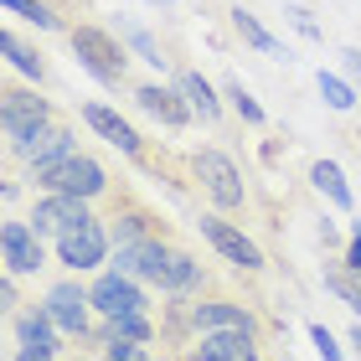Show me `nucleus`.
<instances>
[{
    "mask_svg": "<svg viewBox=\"0 0 361 361\" xmlns=\"http://www.w3.org/2000/svg\"><path fill=\"white\" fill-rule=\"evenodd\" d=\"M31 186L37 191H68V196H83V202H98V196H114V180L104 171V160L88 155V150H73L62 160H47V166H31Z\"/></svg>",
    "mask_w": 361,
    "mask_h": 361,
    "instance_id": "f257e3e1",
    "label": "nucleus"
},
{
    "mask_svg": "<svg viewBox=\"0 0 361 361\" xmlns=\"http://www.w3.org/2000/svg\"><path fill=\"white\" fill-rule=\"evenodd\" d=\"M68 42H73L78 62H83V68H88L104 88H124V83H129V52H124V42L114 37L109 26L78 21V26H68Z\"/></svg>",
    "mask_w": 361,
    "mask_h": 361,
    "instance_id": "f03ea898",
    "label": "nucleus"
},
{
    "mask_svg": "<svg viewBox=\"0 0 361 361\" xmlns=\"http://www.w3.org/2000/svg\"><path fill=\"white\" fill-rule=\"evenodd\" d=\"M191 176L202 180V191L212 196L217 212H248V180L233 166V155L222 150H196L191 155Z\"/></svg>",
    "mask_w": 361,
    "mask_h": 361,
    "instance_id": "7ed1b4c3",
    "label": "nucleus"
},
{
    "mask_svg": "<svg viewBox=\"0 0 361 361\" xmlns=\"http://www.w3.org/2000/svg\"><path fill=\"white\" fill-rule=\"evenodd\" d=\"M104 222H109L114 243H171L166 217H160V212H150L140 196H129V191H114V196H109Z\"/></svg>",
    "mask_w": 361,
    "mask_h": 361,
    "instance_id": "20e7f679",
    "label": "nucleus"
},
{
    "mask_svg": "<svg viewBox=\"0 0 361 361\" xmlns=\"http://www.w3.org/2000/svg\"><path fill=\"white\" fill-rule=\"evenodd\" d=\"M196 227H202V238L212 243V253L227 258V264H233L238 274H264V269H269L264 248H258V243H253L248 233H243L238 222H227L222 212H207V217L196 222Z\"/></svg>",
    "mask_w": 361,
    "mask_h": 361,
    "instance_id": "39448f33",
    "label": "nucleus"
},
{
    "mask_svg": "<svg viewBox=\"0 0 361 361\" xmlns=\"http://www.w3.org/2000/svg\"><path fill=\"white\" fill-rule=\"evenodd\" d=\"M52 98H42L37 88H21V83H6L0 93V129H6V145H21L26 135H37L42 124H52Z\"/></svg>",
    "mask_w": 361,
    "mask_h": 361,
    "instance_id": "423d86ee",
    "label": "nucleus"
},
{
    "mask_svg": "<svg viewBox=\"0 0 361 361\" xmlns=\"http://www.w3.org/2000/svg\"><path fill=\"white\" fill-rule=\"evenodd\" d=\"M88 300H93V315L98 320H119V315H150V289L140 279H124L119 269L98 274L88 284Z\"/></svg>",
    "mask_w": 361,
    "mask_h": 361,
    "instance_id": "0eeeda50",
    "label": "nucleus"
},
{
    "mask_svg": "<svg viewBox=\"0 0 361 361\" xmlns=\"http://www.w3.org/2000/svg\"><path fill=\"white\" fill-rule=\"evenodd\" d=\"M191 331L207 336V331H248V336H264V320H258L253 305L233 300V294H202L191 300Z\"/></svg>",
    "mask_w": 361,
    "mask_h": 361,
    "instance_id": "6e6552de",
    "label": "nucleus"
},
{
    "mask_svg": "<svg viewBox=\"0 0 361 361\" xmlns=\"http://www.w3.org/2000/svg\"><path fill=\"white\" fill-rule=\"evenodd\" d=\"M98 212H93V202H83V196H68V191H42L37 202H31V227H37V238H62L68 227H78V222H93Z\"/></svg>",
    "mask_w": 361,
    "mask_h": 361,
    "instance_id": "1a4fd4ad",
    "label": "nucleus"
},
{
    "mask_svg": "<svg viewBox=\"0 0 361 361\" xmlns=\"http://www.w3.org/2000/svg\"><path fill=\"white\" fill-rule=\"evenodd\" d=\"M42 310L52 315V325L62 336H73V341H88L93 331H88V315H93V300H88V289L78 284V279H62V284H52L47 289V300H42Z\"/></svg>",
    "mask_w": 361,
    "mask_h": 361,
    "instance_id": "9d476101",
    "label": "nucleus"
},
{
    "mask_svg": "<svg viewBox=\"0 0 361 361\" xmlns=\"http://www.w3.org/2000/svg\"><path fill=\"white\" fill-rule=\"evenodd\" d=\"M109 243H114V233L104 227V217H93V222H78L57 238V258H62V269L83 274V269H98L109 258Z\"/></svg>",
    "mask_w": 361,
    "mask_h": 361,
    "instance_id": "9b49d317",
    "label": "nucleus"
},
{
    "mask_svg": "<svg viewBox=\"0 0 361 361\" xmlns=\"http://www.w3.org/2000/svg\"><path fill=\"white\" fill-rule=\"evenodd\" d=\"M78 114H83V124L93 129L98 140H109L114 150H124L129 160H135V166H145V160H150V145H145V135L124 119L119 109H109V104H83Z\"/></svg>",
    "mask_w": 361,
    "mask_h": 361,
    "instance_id": "f8f14e48",
    "label": "nucleus"
},
{
    "mask_svg": "<svg viewBox=\"0 0 361 361\" xmlns=\"http://www.w3.org/2000/svg\"><path fill=\"white\" fill-rule=\"evenodd\" d=\"M0 258H6V274H16V279L37 274L47 264V248L26 217H6V227H0Z\"/></svg>",
    "mask_w": 361,
    "mask_h": 361,
    "instance_id": "ddd939ff",
    "label": "nucleus"
},
{
    "mask_svg": "<svg viewBox=\"0 0 361 361\" xmlns=\"http://www.w3.org/2000/svg\"><path fill=\"white\" fill-rule=\"evenodd\" d=\"M73 150H78V145H73V124H62V119L42 124L37 135H26L21 145H6V155L21 160L26 171L31 166H47V160H62V155H73Z\"/></svg>",
    "mask_w": 361,
    "mask_h": 361,
    "instance_id": "4468645a",
    "label": "nucleus"
},
{
    "mask_svg": "<svg viewBox=\"0 0 361 361\" xmlns=\"http://www.w3.org/2000/svg\"><path fill=\"white\" fill-rule=\"evenodd\" d=\"M135 104L150 114V119H160L166 129H186L196 114H191V104L180 98V88L176 83H140L135 88Z\"/></svg>",
    "mask_w": 361,
    "mask_h": 361,
    "instance_id": "2eb2a0df",
    "label": "nucleus"
},
{
    "mask_svg": "<svg viewBox=\"0 0 361 361\" xmlns=\"http://www.w3.org/2000/svg\"><path fill=\"white\" fill-rule=\"evenodd\" d=\"M176 243H119V253H114V269L124 279H140V284H155L160 269H166Z\"/></svg>",
    "mask_w": 361,
    "mask_h": 361,
    "instance_id": "dca6fc26",
    "label": "nucleus"
},
{
    "mask_svg": "<svg viewBox=\"0 0 361 361\" xmlns=\"http://www.w3.org/2000/svg\"><path fill=\"white\" fill-rule=\"evenodd\" d=\"M207 361H264V336H248V331H207L196 336Z\"/></svg>",
    "mask_w": 361,
    "mask_h": 361,
    "instance_id": "f3484780",
    "label": "nucleus"
},
{
    "mask_svg": "<svg viewBox=\"0 0 361 361\" xmlns=\"http://www.w3.org/2000/svg\"><path fill=\"white\" fill-rule=\"evenodd\" d=\"M202 284H207V269L196 264L186 248H171L166 269H160V279H155V289H160V294H171V300H186V294H196Z\"/></svg>",
    "mask_w": 361,
    "mask_h": 361,
    "instance_id": "a211bd4d",
    "label": "nucleus"
},
{
    "mask_svg": "<svg viewBox=\"0 0 361 361\" xmlns=\"http://www.w3.org/2000/svg\"><path fill=\"white\" fill-rule=\"evenodd\" d=\"M176 88H180V98L191 104V114H196L202 124H217V119H222V98H217V88H212L196 68H180V73H176Z\"/></svg>",
    "mask_w": 361,
    "mask_h": 361,
    "instance_id": "6ab92c4d",
    "label": "nucleus"
},
{
    "mask_svg": "<svg viewBox=\"0 0 361 361\" xmlns=\"http://www.w3.org/2000/svg\"><path fill=\"white\" fill-rule=\"evenodd\" d=\"M11 331H16V341L21 346H31V351H52L57 356V325H52V315L47 310H21V315L11 320Z\"/></svg>",
    "mask_w": 361,
    "mask_h": 361,
    "instance_id": "aec40b11",
    "label": "nucleus"
},
{
    "mask_svg": "<svg viewBox=\"0 0 361 361\" xmlns=\"http://www.w3.org/2000/svg\"><path fill=\"white\" fill-rule=\"evenodd\" d=\"M227 16H233V31L243 37V47H253V52H264V57H284V62H289V47H279V42L269 37V26L258 21L253 11H243V6H233Z\"/></svg>",
    "mask_w": 361,
    "mask_h": 361,
    "instance_id": "412c9836",
    "label": "nucleus"
},
{
    "mask_svg": "<svg viewBox=\"0 0 361 361\" xmlns=\"http://www.w3.org/2000/svg\"><path fill=\"white\" fill-rule=\"evenodd\" d=\"M310 186H315V191H320V196H325V202H331L336 212H351V202H356L336 160H315V166H310Z\"/></svg>",
    "mask_w": 361,
    "mask_h": 361,
    "instance_id": "4be33fe9",
    "label": "nucleus"
},
{
    "mask_svg": "<svg viewBox=\"0 0 361 361\" xmlns=\"http://www.w3.org/2000/svg\"><path fill=\"white\" fill-rule=\"evenodd\" d=\"M0 47H6V57H11V68H16V73H26L31 83H47V57H42V47L21 42L16 31H6V37H0Z\"/></svg>",
    "mask_w": 361,
    "mask_h": 361,
    "instance_id": "5701e85b",
    "label": "nucleus"
},
{
    "mask_svg": "<svg viewBox=\"0 0 361 361\" xmlns=\"http://www.w3.org/2000/svg\"><path fill=\"white\" fill-rule=\"evenodd\" d=\"M119 31H124V47H129V52H135L140 62H150V68H166V62H171V52L160 47V37H155V31L129 26V21H119Z\"/></svg>",
    "mask_w": 361,
    "mask_h": 361,
    "instance_id": "b1692460",
    "label": "nucleus"
},
{
    "mask_svg": "<svg viewBox=\"0 0 361 361\" xmlns=\"http://www.w3.org/2000/svg\"><path fill=\"white\" fill-rule=\"evenodd\" d=\"M325 289H331L341 305H351L356 315H361V274H356V269H346V264H325Z\"/></svg>",
    "mask_w": 361,
    "mask_h": 361,
    "instance_id": "393cba45",
    "label": "nucleus"
},
{
    "mask_svg": "<svg viewBox=\"0 0 361 361\" xmlns=\"http://www.w3.org/2000/svg\"><path fill=\"white\" fill-rule=\"evenodd\" d=\"M222 98H227V104H233V114H238L243 124H253V129L264 124V109H258V98H253L248 88H243L238 78H227V83H222Z\"/></svg>",
    "mask_w": 361,
    "mask_h": 361,
    "instance_id": "a878e982",
    "label": "nucleus"
},
{
    "mask_svg": "<svg viewBox=\"0 0 361 361\" xmlns=\"http://www.w3.org/2000/svg\"><path fill=\"white\" fill-rule=\"evenodd\" d=\"M11 16H21V21H31V26H42V31H52V26H62V16L47 6V0H0Z\"/></svg>",
    "mask_w": 361,
    "mask_h": 361,
    "instance_id": "bb28decb",
    "label": "nucleus"
},
{
    "mask_svg": "<svg viewBox=\"0 0 361 361\" xmlns=\"http://www.w3.org/2000/svg\"><path fill=\"white\" fill-rule=\"evenodd\" d=\"M320 98L336 114H346V109H356V83L351 78H336V73H320Z\"/></svg>",
    "mask_w": 361,
    "mask_h": 361,
    "instance_id": "cd10ccee",
    "label": "nucleus"
},
{
    "mask_svg": "<svg viewBox=\"0 0 361 361\" xmlns=\"http://www.w3.org/2000/svg\"><path fill=\"white\" fill-rule=\"evenodd\" d=\"M104 361H155V356H150V346H140V341H109Z\"/></svg>",
    "mask_w": 361,
    "mask_h": 361,
    "instance_id": "c85d7f7f",
    "label": "nucleus"
},
{
    "mask_svg": "<svg viewBox=\"0 0 361 361\" xmlns=\"http://www.w3.org/2000/svg\"><path fill=\"white\" fill-rule=\"evenodd\" d=\"M284 16L294 21V31H305L310 42H320V37H325V31H320V21H315V11H305V6H289Z\"/></svg>",
    "mask_w": 361,
    "mask_h": 361,
    "instance_id": "c756f323",
    "label": "nucleus"
},
{
    "mask_svg": "<svg viewBox=\"0 0 361 361\" xmlns=\"http://www.w3.org/2000/svg\"><path fill=\"white\" fill-rule=\"evenodd\" d=\"M310 341H315V351L325 356V361H341V346H336V336H331V325H310Z\"/></svg>",
    "mask_w": 361,
    "mask_h": 361,
    "instance_id": "7c9ffc66",
    "label": "nucleus"
},
{
    "mask_svg": "<svg viewBox=\"0 0 361 361\" xmlns=\"http://www.w3.org/2000/svg\"><path fill=\"white\" fill-rule=\"evenodd\" d=\"M341 73H346L356 83V93H361V52H356V47H341Z\"/></svg>",
    "mask_w": 361,
    "mask_h": 361,
    "instance_id": "2f4dec72",
    "label": "nucleus"
},
{
    "mask_svg": "<svg viewBox=\"0 0 361 361\" xmlns=\"http://www.w3.org/2000/svg\"><path fill=\"white\" fill-rule=\"evenodd\" d=\"M341 264H346V269H356V274H361V227H356V233L346 238V258H341Z\"/></svg>",
    "mask_w": 361,
    "mask_h": 361,
    "instance_id": "473e14b6",
    "label": "nucleus"
},
{
    "mask_svg": "<svg viewBox=\"0 0 361 361\" xmlns=\"http://www.w3.org/2000/svg\"><path fill=\"white\" fill-rule=\"evenodd\" d=\"M11 361H57V356H52V351H31V346H21Z\"/></svg>",
    "mask_w": 361,
    "mask_h": 361,
    "instance_id": "72a5a7b5",
    "label": "nucleus"
},
{
    "mask_svg": "<svg viewBox=\"0 0 361 361\" xmlns=\"http://www.w3.org/2000/svg\"><path fill=\"white\" fill-rule=\"evenodd\" d=\"M351 346H356V356H361V325H351Z\"/></svg>",
    "mask_w": 361,
    "mask_h": 361,
    "instance_id": "f704fd0d",
    "label": "nucleus"
},
{
    "mask_svg": "<svg viewBox=\"0 0 361 361\" xmlns=\"http://www.w3.org/2000/svg\"><path fill=\"white\" fill-rule=\"evenodd\" d=\"M160 6H176V0H160Z\"/></svg>",
    "mask_w": 361,
    "mask_h": 361,
    "instance_id": "c9c22d12",
    "label": "nucleus"
}]
</instances>
